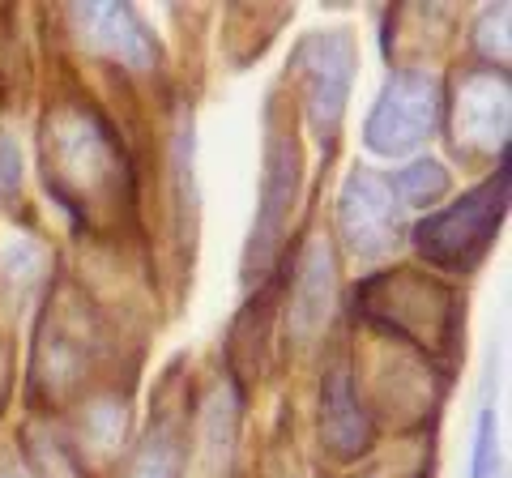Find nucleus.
<instances>
[{
	"instance_id": "1",
	"label": "nucleus",
	"mask_w": 512,
	"mask_h": 478,
	"mask_svg": "<svg viewBox=\"0 0 512 478\" xmlns=\"http://www.w3.org/2000/svg\"><path fill=\"white\" fill-rule=\"evenodd\" d=\"M47 188L77 214H99L124 193V158L90 107H60L43 129Z\"/></svg>"
},
{
	"instance_id": "2",
	"label": "nucleus",
	"mask_w": 512,
	"mask_h": 478,
	"mask_svg": "<svg viewBox=\"0 0 512 478\" xmlns=\"http://www.w3.org/2000/svg\"><path fill=\"white\" fill-rule=\"evenodd\" d=\"M359 312L423 350H444L457 333V304L448 295V286L427 282L419 274H410V269L363 282Z\"/></svg>"
},
{
	"instance_id": "3",
	"label": "nucleus",
	"mask_w": 512,
	"mask_h": 478,
	"mask_svg": "<svg viewBox=\"0 0 512 478\" xmlns=\"http://www.w3.org/2000/svg\"><path fill=\"white\" fill-rule=\"evenodd\" d=\"M504 205H508V154L500 163V175H491L487 184H478L474 193H466L448 210L427 214L414 227V244L440 269H474L491 248L495 231H500Z\"/></svg>"
},
{
	"instance_id": "4",
	"label": "nucleus",
	"mask_w": 512,
	"mask_h": 478,
	"mask_svg": "<svg viewBox=\"0 0 512 478\" xmlns=\"http://www.w3.org/2000/svg\"><path fill=\"white\" fill-rule=\"evenodd\" d=\"M440 120V86L427 73H393L367 116L363 141L376 154H410Z\"/></svg>"
},
{
	"instance_id": "5",
	"label": "nucleus",
	"mask_w": 512,
	"mask_h": 478,
	"mask_svg": "<svg viewBox=\"0 0 512 478\" xmlns=\"http://www.w3.org/2000/svg\"><path fill=\"white\" fill-rule=\"evenodd\" d=\"M295 69L303 73V90H308V120L320 141H329L342 124V107L350 94V77H355V43L346 30H329V35L303 39L295 52Z\"/></svg>"
},
{
	"instance_id": "6",
	"label": "nucleus",
	"mask_w": 512,
	"mask_h": 478,
	"mask_svg": "<svg viewBox=\"0 0 512 478\" xmlns=\"http://www.w3.org/2000/svg\"><path fill=\"white\" fill-rule=\"evenodd\" d=\"M338 231L355 257H384L402 239V210L376 171H350L338 197Z\"/></svg>"
},
{
	"instance_id": "7",
	"label": "nucleus",
	"mask_w": 512,
	"mask_h": 478,
	"mask_svg": "<svg viewBox=\"0 0 512 478\" xmlns=\"http://www.w3.org/2000/svg\"><path fill=\"white\" fill-rule=\"evenodd\" d=\"M453 137L466 150L504 154V141H508V77L504 73H470L457 86Z\"/></svg>"
},
{
	"instance_id": "8",
	"label": "nucleus",
	"mask_w": 512,
	"mask_h": 478,
	"mask_svg": "<svg viewBox=\"0 0 512 478\" xmlns=\"http://www.w3.org/2000/svg\"><path fill=\"white\" fill-rule=\"evenodd\" d=\"M73 18L90 35V43L99 52H107L111 60H120L124 69H133V73L154 69L158 43L128 5H82V9H73Z\"/></svg>"
},
{
	"instance_id": "9",
	"label": "nucleus",
	"mask_w": 512,
	"mask_h": 478,
	"mask_svg": "<svg viewBox=\"0 0 512 478\" xmlns=\"http://www.w3.org/2000/svg\"><path fill=\"white\" fill-rule=\"evenodd\" d=\"M295 146L286 141H274L265 158V188H261V218H256V231H252V248H248V274L256 269H269L278 252V239L286 227V214H291V201H295Z\"/></svg>"
},
{
	"instance_id": "10",
	"label": "nucleus",
	"mask_w": 512,
	"mask_h": 478,
	"mask_svg": "<svg viewBox=\"0 0 512 478\" xmlns=\"http://www.w3.org/2000/svg\"><path fill=\"white\" fill-rule=\"evenodd\" d=\"M320 440L329 444L333 457H359L372 444V423H367L346 368H333L320 389Z\"/></svg>"
},
{
	"instance_id": "11",
	"label": "nucleus",
	"mask_w": 512,
	"mask_h": 478,
	"mask_svg": "<svg viewBox=\"0 0 512 478\" xmlns=\"http://www.w3.org/2000/svg\"><path fill=\"white\" fill-rule=\"evenodd\" d=\"M333 304V257L325 244H312L299 261L295 295H291V333L295 338H312L325 325Z\"/></svg>"
},
{
	"instance_id": "12",
	"label": "nucleus",
	"mask_w": 512,
	"mask_h": 478,
	"mask_svg": "<svg viewBox=\"0 0 512 478\" xmlns=\"http://www.w3.org/2000/svg\"><path fill=\"white\" fill-rule=\"evenodd\" d=\"M180 474H184V436L175 419H158L150 427V436L141 440L124 478H180Z\"/></svg>"
},
{
	"instance_id": "13",
	"label": "nucleus",
	"mask_w": 512,
	"mask_h": 478,
	"mask_svg": "<svg viewBox=\"0 0 512 478\" xmlns=\"http://www.w3.org/2000/svg\"><path fill=\"white\" fill-rule=\"evenodd\" d=\"M389 193L402 205H431L448 193V171L436 163V158H419V163H410L406 171L393 175Z\"/></svg>"
},
{
	"instance_id": "14",
	"label": "nucleus",
	"mask_w": 512,
	"mask_h": 478,
	"mask_svg": "<svg viewBox=\"0 0 512 478\" xmlns=\"http://www.w3.org/2000/svg\"><path fill=\"white\" fill-rule=\"evenodd\" d=\"M470 478H500V449H495V414L491 410H483V419H478Z\"/></svg>"
},
{
	"instance_id": "15",
	"label": "nucleus",
	"mask_w": 512,
	"mask_h": 478,
	"mask_svg": "<svg viewBox=\"0 0 512 478\" xmlns=\"http://www.w3.org/2000/svg\"><path fill=\"white\" fill-rule=\"evenodd\" d=\"M18 175H22L18 150H13L9 137H0V201H9L13 193H18Z\"/></svg>"
},
{
	"instance_id": "16",
	"label": "nucleus",
	"mask_w": 512,
	"mask_h": 478,
	"mask_svg": "<svg viewBox=\"0 0 512 478\" xmlns=\"http://www.w3.org/2000/svg\"><path fill=\"white\" fill-rule=\"evenodd\" d=\"M0 478H30L26 470H18V466H5V470H0Z\"/></svg>"
}]
</instances>
